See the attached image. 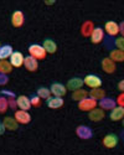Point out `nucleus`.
Segmentation results:
<instances>
[{
    "label": "nucleus",
    "mask_w": 124,
    "mask_h": 155,
    "mask_svg": "<svg viewBox=\"0 0 124 155\" xmlns=\"http://www.w3.org/2000/svg\"><path fill=\"white\" fill-rule=\"evenodd\" d=\"M29 54H30V56H32L37 61H39V60H44L46 57V55H47V52L45 51V48L42 47V45H39V44L30 45L29 46Z\"/></svg>",
    "instance_id": "1"
},
{
    "label": "nucleus",
    "mask_w": 124,
    "mask_h": 155,
    "mask_svg": "<svg viewBox=\"0 0 124 155\" xmlns=\"http://www.w3.org/2000/svg\"><path fill=\"white\" fill-rule=\"evenodd\" d=\"M97 106H98V102L91 97H87L78 102V109H81L83 112H91L92 109L97 108Z\"/></svg>",
    "instance_id": "2"
},
{
    "label": "nucleus",
    "mask_w": 124,
    "mask_h": 155,
    "mask_svg": "<svg viewBox=\"0 0 124 155\" xmlns=\"http://www.w3.org/2000/svg\"><path fill=\"white\" fill-rule=\"evenodd\" d=\"M83 82L86 86H88L90 88H99L102 86V80L101 77L97 76V74H87L84 78H83Z\"/></svg>",
    "instance_id": "3"
},
{
    "label": "nucleus",
    "mask_w": 124,
    "mask_h": 155,
    "mask_svg": "<svg viewBox=\"0 0 124 155\" xmlns=\"http://www.w3.org/2000/svg\"><path fill=\"white\" fill-rule=\"evenodd\" d=\"M50 91H51V94L55 96V97H64L66 96L67 93V88L65 84H62L60 82H55L51 84V87H50Z\"/></svg>",
    "instance_id": "4"
},
{
    "label": "nucleus",
    "mask_w": 124,
    "mask_h": 155,
    "mask_svg": "<svg viewBox=\"0 0 124 155\" xmlns=\"http://www.w3.org/2000/svg\"><path fill=\"white\" fill-rule=\"evenodd\" d=\"M76 134L78 138L87 140V139H91L93 137V130L88 125H78L76 128Z\"/></svg>",
    "instance_id": "5"
},
{
    "label": "nucleus",
    "mask_w": 124,
    "mask_h": 155,
    "mask_svg": "<svg viewBox=\"0 0 124 155\" xmlns=\"http://www.w3.org/2000/svg\"><path fill=\"white\" fill-rule=\"evenodd\" d=\"M14 118L16 119V122L19 124H29L31 122V115L28 110H15V114H14Z\"/></svg>",
    "instance_id": "6"
},
{
    "label": "nucleus",
    "mask_w": 124,
    "mask_h": 155,
    "mask_svg": "<svg viewBox=\"0 0 124 155\" xmlns=\"http://www.w3.org/2000/svg\"><path fill=\"white\" fill-rule=\"evenodd\" d=\"M25 22V15L21 10H15L11 15V24L14 28H21Z\"/></svg>",
    "instance_id": "7"
},
{
    "label": "nucleus",
    "mask_w": 124,
    "mask_h": 155,
    "mask_svg": "<svg viewBox=\"0 0 124 155\" xmlns=\"http://www.w3.org/2000/svg\"><path fill=\"white\" fill-rule=\"evenodd\" d=\"M118 141H119V138L117 134L114 133H109L107 134L104 138H103V145L108 149H112V148H116L117 144H118Z\"/></svg>",
    "instance_id": "8"
},
{
    "label": "nucleus",
    "mask_w": 124,
    "mask_h": 155,
    "mask_svg": "<svg viewBox=\"0 0 124 155\" xmlns=\"http://www.w3.org/2000/svg\"><path fill=\"white\" fill-rule=\"evenodd\" d=\"M98 106H99V108H102L103 110H112L114 107H117V102L113 98L104 97L101 101H98Z\"/></svg>",
    "instance_id": "9"
},
{
    "label": "nucleus",
    "mask_w": 124,
    "mask_h": 155,
    "mask_svg": "<svg viewBox=\"0 0 124 155\" xmlns=\"http://www.w3.org/2000/svg\"><path fill=\"white\" fill-rule=\"evenodd\" d=\"M25 61V56L20 52V51H14L12 55L10 56V63L12 67H21Z\"/></svg>",
    "instance_id": "10"
},
{
    "label": "nucleus",
    "mask_w": 124,
    "mask_h": 155,
    "mask_svg": "<svg viewBox=\"0 0 124 155\" xmlns=\"http://www.w3.org/2000/svg\"><path fill=\"white\" fill-rule=\"evenodd\" d=\"M84 84L83 80L80 78V77H72L71 80H68L67 84H66V88L70 89V91L74 92V91H77V89H81L82 86Z\"/></svg>",
    "instance_id": "11"
},
{
    "label": "nucleus",
    "mask_w": 124,
    "mask_h": 155,
    "mask_svg": "<svg viewBox=\"0 0 124 155\" xmlns=\"http://www.w3.org/2000/svg\"><path fill=\"white\" fill-rule=\"evenodd\" d=\"M65 101L62 99L61 97H55V96H51L46 99V106L51 109H57V108H61L64 106Z\"/></svg>",
    "instance_id": "12"
},
{
    "label": "nucleus",
    "mask_w": 124,
    "mask_h": 155,
    "mask_svg": "<svg viewBox=\"0 0 124 155\" xmlns=\"http://www.w3.org/2000/svg\"><path fill=\"white\" fill-rule=\"evenodd\" d=\"M104 31L108 34V36H116L119 34V24H117L116 21H107L104 25Z\"/></svg>",
    "instance_id": "13"
},
{
    "label": "nucleus",
    "mask_w": 124,
    "mask_h": 155,
    "mask_svg": "<svg viewBox=\"0 0 124 155\" xmlns=\"http://www.w3.org/2000/svg\"><path fill=\"white\" fill-rule=\"evenodd\" d=\"M16 103H18V108L21 110H29L32 106H31V102H30V97L28 96H19L16 97Z\"/></svg>",
    "instance_id": "14"
},
{
    "label": "nucleus",
    "mask_w": 124,
    "mask_h": 155,
    "mask_svg": "<svg viewBox=\"0 0 124 155\" xmlns=\"http://www.w3.org/2000/svg\"><path fill=\"white\" fill-rule=\"evenodd\" d=\"M91 41L94 45L101 44L102 41H104V30L102 28H94V30L91 35Z\"/></svg>",
    "instance_id": "15"
},
{
    "label": "nucleus",
    "mask_w": 124,
    "mask_h": 155,
    "mask_svg": "<svg viewBox=\"0 0 124 155\" xmlns=\"http://www.w3.org/2000/svg\"><path fill=\"white\" fill-rule=\"evenodd\" d=\"M24 66L28 71L30 72H35L37 68H39V61L36 58H34L32 56H26L25 57V61H24Z\"/></svg>",
    "instance_id": "16"
},
{
    "label": "nucleus",
    "mask_w": 124,
    "mask_h": 155,
    "mask_svg": "<svg viewBox=\"0 0 124 155\" xmlns=\"http://www.w3.org/2000/svg\"><path fill=\"white\" fill-rule=\"evenodd\" d=\"M106 117V112L102 108H94L91 112H88V118L92 122H101Z\"/></svg>",
    "instance_id": "17"
},
{
    "label": "nucleus",
    "mask_w": 124,
    "mask_h": 155,
    "mask_svg": "<svg viewBox=\"0 0 124 155\" xmlns=\"http://www.w3.org/2000/svg\"><path fill=\"white\" fill-rule=\"evenodd\" d=\"M109 118H110V120H113V122L122 120L124 118V107H119V106L114 107L109 113Z\"/></svg>",
    "instance_id": "18"
},
{
    "label": "nucleus",
    "mask_w": 124,
    "mask_h": 155,
    "mask_svg": "<svg viewBox=\"0 0 124 155\" xmlns=\"http://www.w3.org/2000/svg\"><path fill=\"white\" fill-rule=\"evenodd\" d=\"M93 30H94V24L91 20H86L81 26V34L84 37H91Z\"/></svg>",
    "instance_id": "19"
},
{
    "label": "nucleus",
    "mask_w": 124,
    "mask_h": 155,
    "mask_svg": "<svg viewBox=\"0 0 124 155\" xmlns=\"http://www.w3.org/2000/svg\"><path fill=\"white\" fill-rule=\"evenodd\" d=\"M102 70H103L106 73H114L116 70H117L116 62H113L109 57L103 58V60H102Z\"/></svg>",
    "instance_id": "20"
},
{
    "label": "nucleus",
    "mask_w": 124,
    "mask_h": 155,
    "mask_svg": "<svg viewBox=\"0 0 124 155\" xmlns=\"http://www.w3.org/2000/svg\"><path fill=\"white\" fill-rule=\"evenodd\" d=\"M42 47L47 54H55L57 51V44L52 40V38H45L42 42Z\"/></svg>",
    "instance_id": "21"
},
{
    "label": "nucleus",
    "mask_w": 124,
    "mask_h": 155,
    "mask_svg": "<svg viewBox=\"0 0 124 155\" xmlns=\"http://www.w3.org/2000/svg\"><path fill=\"white\" fill-rule=\"evenodd\" d=\"M88 96L98 102V101H101L102 98L106 97V91L103 88H101V87H99V88H93L91 92H88Z\"/></svg>",
    "instance_id": "22"
},
{
    "label": "nucleus",
    "mask_w": 124,
    "mask_h": 155,
    "mask_svg": "<svg viewBox=\"0 0 124 155\" xmlns=\"http://www.w3.org/2000/svg\"><path fill=\"white\" fill-rule=\"evenodd\" d=\"M3 123L5 125V129H8V130H16L18 127H19V123L16 122L15 118H12V117H5Z\"/></svg>",
    "instance_id": "23"
},
{
    "label": "nucleus",
    "mask_w": 124,
    "mask_h": 155,
    "mask_svg": "<svg viewBox=\"0 0 124 155\" xmlns=\"http://www.w3.org/2000/svg\"><path fill=\"white\" fill-rule=\"evenodd\" d=\"M12 52H14V51H12V47L10 45H2L0 46V61L10 58Z\"/></svg>",
    "instance_id": "24"
},
{
    "label": "nucleus",
    "mask_w": 124,
    "mask_h": 155,
    "mask_svg": "<svg viewBox=\"0 0 124 155\" xmlns=\"http://www.w3.org/2000/svg\"><path fill=\"white\" fill-rule=\"evenodd\" d=\"M109 58L113 62H124V52L120 50H112L109 52Z\"/></svg>",
    "instance_id": "25"
},
{
    "label": "nucleus",
    "mask_w": 124,
    "mask_h": 155,
    "mask_svg": "<svg viewBox=\"0 0 124 155\" xmlns=\"http://www.w3.org/2000/svg\"><path fill=\"white\" fill-rule=\"evenodd\" d=\"M87 97H88V92H87L86 89H83V88L77 89V91L72 92V99L77 101V102H80V101H82V99H84V98H87Z\"/></svg>",
    "instance_id": "26"
},
{
    "label": "nucleus",
    "mask_w": 124,
    "mask_h": 155,
    "mask_svg": "<svg viewBox=\"0 0 124 155\" xmlns=\"http://www.w3.org/2000/svg\"><path fill=\"white\" fill-rule=\"evenodd\" d=\"M12 71V66L11 63L6 60H2L0 61V73H4V74H8Z\"/></svg>",
    "instance_id": "27"
},
{
    "label": "nucleus",
    "mask_w": 124,
    "mask_h": 155,
    "mask_svg": "<svg viewBox=\"0 0 124 155\" xmlns=\"http://www.w3.org/2000/svg\"><path fill=\"white\" fill-rule=\"evenodd\" d=\"M36 94L41 99H47L48 97H51V91H50V88H47V87H39L36 91Z\"/></svg>",
    "instance_id": "28"
},
{
    "label": "nucleus",
    "mask_w": 124,
    "mask_h": 155,
    "mask_svg": "<svg viewBox=\"0 0 124 155\" xmlns=\"http://www.w3.org/2000/svg\"><path fill=\"white\" fill-rule=\"evenodd\" d=\"M8 109H9V102H8V98H5L4 96H0V114L6 113Z\"/></svg>",
    "instance_id": "29"
},
{
    "label": "nucleus",
    "mask_w": 124,
    "mask_h": 155,
    "mask_svg": "<svg viewBox=\"0 0 124 155\" xmlns=\"http://www.w3.org/2000/svg\"><path fill=\"white\" fill-rule=\"evenodd\" d=\"M30 102H31V106L32 107H40L41 104V98L37 96V94H32L30 97Z\"/></svg>",
    "instance_id": "30"
},
{
    "label": "nucleus",
    "mask_w": 124,
    "mask_h": 155,
    "mask_svg": "<svg viewBox=\"0 0 124 155\" xmlns=\"http://www.w3.org/2000/svg\"><path fill=\"white\" fill-rule=\"evenodd\" d=\"M114 45H116L117 50H120V51H123V52H124V37H122V36H120V37L116 38Z\"/></svg>",
    "instance_id": "31"
},
{
    "label": "nucleus",
    "mask_w": 124,
    "mask_h": 155,
    "mask_svg": "<svg viewBox=\"0 0 124 155\" xmlns=\"http://www.w3.org/2000/svg\"><path fill=\"white\" fill-rule=\"evenodd\" d=\"M0 96H4L5 98H15V93L12 91H8V89H2L0 91Z\"/></svg>",
    "instance_id": "32"
},
{
    "label": "nucleus",
    "mask_w": 124,
    "mask_h": 155,
    "mask_svg": "<svg viewBox=\"0 0 124 155\" xmlns=\"http://www.w3.org/2000/svg\"><path fill=\"white\" fill-rule=\"evenodd\" d=\"M116 102H117V106H119V107H124V92H122V93L117 97Z\"/></svg>",
    "instance_id": "33"
},
{
    "label": "nucleus",
    "mask_w": 124,
    "mask_h": 155,
    "mask_svg": "<svg viewBox=\"0 0 124 155\" xmlns=\"http://www.w3.org/2000/svg\"><path fill=\"white\" fill-rule=\"evenodd\" d=\"M8 82H9V77H8V74L0 73V86H5V84H8Z\"/></svg>",
    "instance_id": "34"
},
{
    "label": "nucleus",
    "mask_w": 124,
    "mask_h": 155,
    "mask_svg": "<svg viewBox=\"0 0 124 155\" xmlns=\"http://www.w3.org/2000/svg\"><path fill=\"white\" fill-rule=\"evenodd\" d=\"M8 102H9V108H11V109H16V108H18L16 98H9Z\"/></svg>",
    "instance_id": "35"
},
{
    "label": "nucleus",
    "mask_w": 124,
    "mask_h": 155,
    "mask_svg": "<svg viewBox=\"0 0 124 155\" xmlns=\"http://www.w3.org/2000/svg\"><path fill=\"white\" fill-rule=\"evenodd\" d=\"M119 34L122 35V37H124V21L119 24Z\"/></svg>",
    "instance_id": "36"
},
{
    "label": "nucleus",
    "mask_w": 124,
    "mask_h": 155,
    "mask_svg": "<svg viewBox=\"0 0 124 155\" xmlns=\"http://www.w3.org/2000/svg\"><path fill=\"white\" fill-rule=\"evenodd\" d=\"M118 89H119V91L120 92H124V80H122V81H119L118 82Z\"/></svg>",
    "instance_id": "37"
},
{
    "label": "nucleus",
    "mask_w": 124,
    "mask_h": 155,
    "mask_svg": "<svg viewBox=\"0 0 124 155\" xmlns=\"http://www.w3.org/2000/svg\"><path fill=\"white\" fill-rule=\"evenodd\" d=\"M5 130H6V129H5V125H4V123H3L2 120H0V135H3V134L5 133Z\"/></svg>",
    "instance_id": "38"
},
{
    "label": "nucleus",
    "mask_w": 124,
    "mask_h": 155,
    "mask_svg": "<svg viewBox=\"0 0 124 155\" xmlns=\"http://www.w3.org/2000/svg\"><path fill=\"white\" fill-rule=\"evenodd\" d=\"M46 4H47V5H51V4H55V2H54V0H52V2H47Z\"/></svg>",
    "instance_id": "39"
},
{
    "label": "nucleus",
    "mask_w": 124,
    "mask_h": 155,
    "mask_svg": "<svg viewBox=\"0 0 124 155\" xmlns=\"http://www.w3.org/2000/svg\"><path fill=\"white\" fill-rule=\"evenodd\" d=\"M122 139H124V130H123V133H122Z\"/></svg>",
    "instance_id": "40"
},
{
    "label": "nucleus",
    "mask_w": 124,
    "mask_h": 155,
    "mask_svg": "<svg viewBox=\"0 0 124 155\" xmlns=\"http://www.w3.org/2000/svg\"><path fill=\"white\" fill-rule=\"evenodd\" d=\"M122 123H123V127H124V118L122 119Z\"/></svg>",
    "instance_id": "41"
},
{
    "label": "nucleus",
    "mask_w": 124,
    "mask_h": 155,
    "mask_svg": "<svg viewBox=\"0 0 124 155\" xmlns=\"http://www.w3.org/2000/svg\"><path fill=\"white\" fill-rule=\"evenodd\" d=\"M0 46H2V44H0Z\"/></svg>",
    "instance_id": "42"
}]
</instances>
